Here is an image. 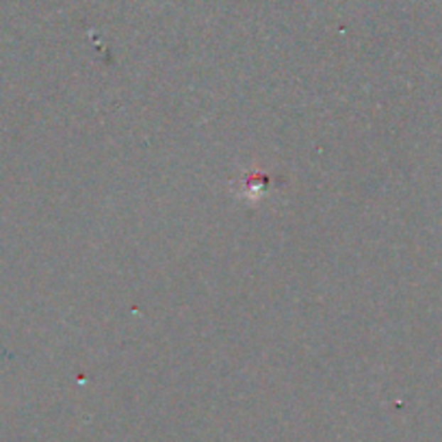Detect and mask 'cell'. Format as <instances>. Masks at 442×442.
Wrapping results in <instances>:
<instances>
[{
  "instance_id": "obj_1",
  "label": "cell",
  "mask_w": 442,
  "mask_h": 442,
  "mask_svg": "<svg viewBox=\"0 0 442 442\" xmlns=\"http://www.w3.org/2000/svg\"><path fill=\"white\" fill-rule=\"evenodd\" d=\"M245 187L252 193V198H258L260 191H264V189L269 187V178H264V176H258V180H256V173H252L249 178L245 180Z\"/></svg>"
}]
</instances>
